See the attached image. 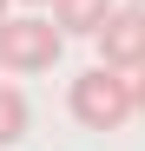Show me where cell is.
Instances as JSON below:
<instances>
[{
	"mask_svg": "<svg viewBox=\"0 0 145 151\" xmlns=\"http://www.w3.org/2000/svg\"><path fill=\"white\" fill-rule=\"evenodd\" d=\"M0 20H7V0H0Z\"/></svg>",
	"mask_w": 145,
	"mask_h": 151,
	"instance_id": "obj_8",
	"label": "cell"
},
{
	"mask_svg": "<svg viewBox=\"0 0 145 151\" xmlns=\"http://www.w3.org/2000/svg\"><path fill=\"white\" fill-rule=\"evenodd\" d=\"M59 20H46V13H7L0 20V72H46L59 59Z\"/></svg>",
	"mask_w": 145,
	"mask_h": 151,
	"instance_id": "obj_2",
	"label": "cell"
},
{
	"mask_svg": "<svg viewBox=\"0 0 145 151\" xmlns=\"http://www.w3.org/2000/svg\"><path fill=\"white\" fill-rule=\"evenodd\" d=\"M20 7H46V0H20Z\"/></svg>",
	"mask_w": 145,
	"mask_h": 151,
	"instance_id": "obj_7",
	"label": "cell"
},
{
	"mask_svg": "<svg viewBox=\"0 0 145 151\" xmlns=\"http://www.w3.org/2000/svg\"><path fill=\"white\" fill-rule=\"evenodd\" d=\"M112 7H119V0H53V20H59L66 40H92V33L106 27Z\"/></svg>",
	"mask_w": 145,
	"mask_h": 151,
	"instance_id": "obj_4",
	"label": "cell"
},
{
	"mask_svg": "<svg viewBox=\"0 0 145 151\" xmlns=\"http://www.w3.org/2000/svg\"><path fill=\"white\" fill-rule=\"evenodd\" d=\"M132 99H138V118H145V66L132 72Z\"/></svg>",
	"mask_w": 145,
	"mask_h": 151,
	"instance_id": "obj_6",
	"label": "cell"
},
{
	"mask_svg": "<svg viewBox=\"0 0 145 151\" xmlns=\"http://www.w3.org/2000/svg\"><path fill=\"white\" fill-rule=\"evenodd\" d=\"M27 125H33V105H27V92L0 79V145H20V138H27Z\"/></svg>",
	"mask_w": 145,
	"mask_h": 151,
	"instance_id": "obj_5",
	"label": "cell"
},
{
	"mask_svg": "<svg viewBox=\"0 0 145 151\" xmlns=\"http://www.w3.org/2000/svg\"><path fill=\"white\" fill-rule=\"evenodd\" d=\"M132 7H145V0H132Z\"/></svg>",
	"mask_w": 145,
	"mask_h": 151,
	"instance_id": "obj_9",
	"label": "cell"
},
{
	"mask_svg": "<svg viewBox=\"0 0 145 151\" xmlns=\"http://www.w3.org/2000/svg\"><path fill=\"white\" fill-rule=\"evenodd\" d=\"M92 40H99V59H106V66L138 72V66H145V7H132V0H125V7H112L106 27L92 33Z\"/></svg>",
	"mask_w": 145,
	"mask_h": 151,
	"instance_id": "obj_3",
	"label": "cell"
},
{
	"mask_svg": "<svg viewBox=\"0 0 145 151\" xmlns=\"http://www.w3.org/2000/svg\"><path fill=\"white\" fill-rule=\"evenodd\" d=\"M66 112L86 125V132H119L125 118H138V99H132V72L119 66H86L79 79L66 86Z\"/></svg>",
	"mask_w": 145,
	"mask_h": 151,
	"instance_id": "obj_1",
	"label": "cell"
}]
</instances>
